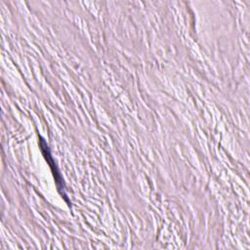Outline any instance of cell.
<instances>
[{
  "mask_svg": "<svg viewBox=\"0 0 250 250\" xmlns=\"http://www.w3.org/2000/svg\"><path fill=\"white\" fill-rule=\"evenodd\" d=\"M40 146H41L42 151H43V153H44V155H45V158H46L47 162L49 163V165H50V167H51V169H52V171H53V174H54V176H55L58 188L60 189V188H62V184H63V183H62V177H61V175H60V173H59V171H58V168L56 167L55 162H54V160H53V158H52V156H51V154H50V150H49V148H48L46 143H45L43 140L40 142Z\"/></svg>",
  "mask_w": 250,
  "mask_h": 250,
  "instance_id": "cell-1",
  "label": "cell"
}]
</instances>
